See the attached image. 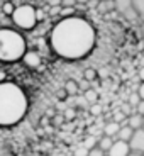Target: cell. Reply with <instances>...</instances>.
<instances>
[{
	"instance_id": "1",
	"label": "cell",
	"mask_w": 144,
	"mask_h": 156,
	"mask_svg": "<svg viewBox=\"0 0 144 156\" xmlns=\"http://www.w3.org/2000/svg\"><path fill=\"white\" fill-rule=\"evenodd\" d=\"M95 44V31L83 17H63L51 32V48L56 55L66 59H78L86 56Z\"/></svg>"
},
{
	"instance_id": "2",
	"label": "cell",
	"mask_w": 144,
	"mask_h": 156,
	"mask_svg": "<svg viewBox=\"0 0 144 156\" xmlns=\"http://www.w3.org/2000/svg\"><path fill=\"white\" fill-rule=\"evenodd\" d=\"M27 112V97L16 83L0 82V126L17 124Z\"/></svg>"
},
{
	"instance_id": "3",
	"label": "cell",
	"mask_w": 144,
	"mask_h": 156,
	"mask_svg": "<svg viewBox=\"0 0 144 156\" xmlns=\"http://www.w3.org/2000/svg\"><path fill=\"white\" fill-rule=\"evenodd\" d=\"M26 53V39L16 29H0V61H19Z\"/></svg>"
},
{
	"instance_id": "4",
	"label": "cell",
	"mask_w": 144,
	"mask_h": 156,
	"mask_svg": "<svg viewBox=\"0 0 144 156\" xmlns=\"http://www.w3.org/2000/svg\"><path fill=\"white\" fill-rule=\"evenodd\" d=\"M12 20L19 29H34V26L37 24V16H36V9L31 7L29 4L26 5H19L14 7L12 10Z\"/></svg>"
},
{
	"instance_id": "5",
	"label": "cell",
	"mask_w": 144,
	"mask_h": 156,
	"mask_svg": "<svg viewBox=\"0 0 144 156\" xmlns=\"http://www.w3.org/2000/svg\"><path fill=\"white\" fill-rule=\"evenodd\" d=\"M129 154L127 156H144V127L132 129V134L127 141Z\"/></svg>"
},
{
	"instance_id": "6",
	"label": "cell",
	"mask_w": 144,
	"mask_h": 156,
	"mask_svg": "<svg viewBox=\"0 0 144 156\" xmlns=\"http://www.w3.org/2000/svg\"><path fill=\"white\" fill-rule=\"evenodd\" d=\"M114 10H117L121 16H124L129 20H141L134 10L131 0H114Z\"/></svg>"
},
{
	"instance_id": "7",
	"label": "cell",
	"mask_w": 144,
	"mask_h": 156,
	"mask_svg": "<svg viewBox=\"0 0 144 156\" xmlns=\"http://www.w3.org/2000/svg\"><path fill=\"white\" fill-rule=\"evenodd\" d=\"M127 154H129V144L127 141L122 139H114V143L105 153V156H127Z\"/></svg>"
},
{
	"instance_id": "8",
	"label": "cell",
	"mask_w": 144,
	"mask_h": 156,
	"mask_svg": "<svg viewBox=\"0 0 144 156\" xmlns=\"http://www.w3.org/2000/svg\"><path fill=\"white\" fill-rule=\"evenodd\" d=\"M95 12L98 16H107V14L114 12V0H98Z\"/></svg>"
},
{
	"instance_id": "9",
	"label": "cell",
	"mask_w": 144,
	"mask_h": 156,
	"mask_svg": "<svg viewBox=\"0 0 144 156\" xmlns=\"http://www.w3.org/2000/svg\"><path fill=\"white\" fill-rule=\"evenodd\" d=\"M127 124L131 126L132 129H139V127H144V115L142 114H131V115H127Z\"/></svg>"
},
{
	"instance_id": "10",
	"label": "cell",
	"mask_w": 144,
	"mask_h": 156,
	"mask_svg": "<svg viewBox=\"0 0 144 156\" xmlns=\"http://www.w3.org/2000/svg\"><path fill=\"white\" fill-rule=\"evenodd\" d=\"M131 134H132V127H131L129 124L119 126V129H117V133H115V136H114V139L129 141V137H131Z\"/></svg>"
},
{
	"instance_id": "11",
	"label": "cell",
	"mask_w": 144,
	"mask_h": 156,
	"mask_svg": "<svg viewBox=\"0 0 144 156\" xmlns=\"http://www.w3.org/2000/svg\"><path fill=\"white\" fill-rule=\"evenodd\" d=\"M117 129H119V124H117L115 121H109V122H105V124L102 126V133L105 134V136H110L114 139Z\"/></svg>"
},
{
	"instance_id": "12",
	"label": "cell",
	"mask_w": 144,
	"mask_h": 156,
	"mask_svg": "<svg viewBox=\"0 0 144 156\" xmlns=\"http://www.w3.org/2000/svg\"><path fill=\"white\" fill-rule=\"evenodd\" d=\"M112 143H114V139H112L110 136H105V134H102V136L97 139V146H98V148H100L104 153H107V149L110 148V144H112Z\"/></svg>"
},
{
	"instance_id": "13",
	"label": "cell",
	"mask_w": 144,
	"mask_h": 156,
	"mask_svg": "<svg viewBox=\"0 0 144 156\" xmlns=\"http://www.w3.org/2000/svg\"><path fill=\"white\" fill-rule=\"evenodd\" d=\"M20 59H22L26 65L32 66V68H36V66L39 65V56L36 55V53H24V56H22Z\"/></svg>"
},
{
	"instance_id": "14",
	"label": "cell",
	"mask_w": 144,
	"mask_h": 156,
	"mask_svg": "<svg viewBox=\"0 0 144 156\" xmlns=\"http://www.w3.org/2000/svg\"><path fill=\"white\" fill-rule=\"evenodd\" d=\"M82 95L85 97V100L88 102V104H93V102H98V92L95 88H92L90 87L88 90H85V92H82Z\"/></svg>"
},
{
	"instance_id": "15",
	"label": "cell",
	"mask_w": 144,
	"mask_h": 156,
	"mask_svg": "<svg viewBox=\"0 0 144 156\" xmlns=\"http://www.w3.org/2000/svg\"><path fill=\"white\" fill-rule=\"evenodd\" d=\"M131 4H132L134 10H136L137 17L142 19V14H144V0H131Z\"/></svg>"
},
{
	"instance_id": "16",
	"label": "cell",
	"mask_w": 144,
	"mask_h": 156,
	"mask_svg": "<svg viewBox=\"0 0 144 156\" xmlns=\"http://www.w3.org/2000/svg\"><path fill=\"white\" fill-rule=\"evenodd\" d=\"M88 110L92 115H100V114H104V105L102 104H98V102H93V104H88Z\"/></svg>"
},
{
	"instance_id": "17",
	"label": "cell",
	"mask_w": 144,
	"mask_h": 156,
	"mask_svg": "<svg viewBox=\"0 0 144 156\" xmlns=\"http://www.w3.org/2000/svg\"><path fill=\"white\" fill-rule=\"evenodd\" d=\"M65 92H66V95H76V94H78V85H76V82L70 80V82L65 83Z\"/></svg>"
},
{
	"instance_id": "18",
	"label": "cell",
	"mask_w": 144,
	"mask_h": 156,
	"mask_svg": "<svg viewBox=\"0 0 144 156\" xmlns=\"http://www.w3.org/2000/svg\"><path fill=\"white\" fill-rule=\"evenodd\" d=\"M75 12H76V7H61L59 9V16L58 17H70V16H75Z\"/></svg>"
},
{
	"instance_id": "19",
	"label": "cell",
	"mask_w": 144,
	"mask_h": 156,
	"mask_svg": "<svg viewBox=\"0 0 144 156\" xmlns=\"http://www.w3.org/2000/svg\"><path fill=\"white\" fill-rule=\"evenodd\" d=\"M97 144V137L92 134V136H86L85 137V141H83V146H85L86 149H90V148H93V146Z\"/></svg>"
},
{
	"instance_id": "20",
	"label": "cell",
	"mask_w": 144,
	"mask_h": 156,
	"mask_svg": "<svg viewBox=\"0 0 144 156\" xmlns=\"http://www.w3.org/2000/svg\"><path fill=\"white\" fill-rule=\"evenodd\" d=\"M76 85H78V92H80V94L90 88V82H88V80H85V78H82L80 82H76Z\"/></svg>"
},
{
	"instance_id": "21",
	"label": "cell",
	"mask_w": 144,
	"mask_h": 156,
	"mask_svg": "<svg viewBox=\"0 0 144 156\" xmlns=\"http://www.w3.org/2000/svg\"><path fill=\"white\" fill-rule=\"evenodd\" d=\"M139 100H142V98H139V95H137V94H136V90H134V92H131V95H129L127 104H129V105H132V107H134Z\"/></svg>"
},
{
	"instance_id": "22",
	"label": "cell",
	"mask_w": 144,
	"mask_h": 156,
	"mask_svg": "<svg viewBox=\"0 0 144 156\" xmlns=\"http://www.w3.org/2000/svg\"><path fill=\"white\" fill-rule=\"evenodd\" d=\"M125 119V115L121 112V109H117V110H114V114H112V121H115L117 124H121L122 121Z\"/></svg>"
},
{
	"instance_id": "23",
	"label": "cell",
	"mask_w": 144,
	"mask_h": 156,
	"mask_svg": "<svg viewBox=\"0 0 144 156\" xmlns=\"http://www.w3.org/2000/svg\"><path fill=\"white\" fill-rule=\"evenodd\" d=\"M83 78H85V80H88V82H92L93 78H97V71L92 70V68H88V70L83 71Z\"/></svg>"
},
{
	"instance_id": "24",
	"label": "cell",
	"mask_w": 144,
	"mask_h": 156,
	"mask_svg": "<svg viewBox=\"0 0 144 156\" xmlns=\"http://www.w3.org/2000/svg\"><path fill=\"white\" fill-rule=\"evenodd\" d=\"M121 112L124 114L125 117H127V115H131V114H134V112H136V110H134V107H132V105H129L127 102H125L124 105L121 107Z\"/></svg>"
},
{
	"instance_id": "25",
	"label": "cell",
	"mask_w": 144,
	"mask_h": 156,
	"mask_svg": "<svg viewBox=\"0 0 144 156\" xmlns=\"http://www.w3.org/2000/svg\"><path fill=\"white\" fill-rule=\"evenodd\" d=\"M88 156H105V153H104L97 144H95L93 148H90V149H88Z\"/></svg>"
},
{
	"instance_id": "26",
	"label": "cell",
	"mask_w": 144,
	"mask_h": 156,
	"mask_svg": "<svg viewBox=\"0 0 144 156\" xmlns=\"http://www.w3.org/2000/svg\"><path fill=\"white\" fill-rule=\"evenodd\" d=\"M59 9H61V5H49L47 14H49L51 17H58L59 16Z\"/></svg>"
},
{
	"instance_id": "27",
	"label": "cell",
	"mask_w": 144,
	"mask_h": 156,
	"mask_svg": "<svg viewBox=\"0 0 144 156\" xmlns=\"http://www.w3.org/2000/svg\"><path fill=\"white\" fill-rule=\"evenodd\" d=\"M59 5L61 7H76V0H61Z\"/></svg>"
},
{
	"instance_id": "28",
	"label": "cell",
	"mask_w": 144,
	"mask_h": 156,
	"mask_svg": "<svg viewBox=\"0 0 144 156\" xmlns=\"http://www.w3.org/2000/svg\"><path fill=\"white\" fill-rule=\"evenodd\" d=\"M97 4H98V0H88V2H85V7L88 9V10H95Z\"/></svg>"
},
{
	"instance_id": "29",
	"label": "cell",
	"mask_w": 144,
	"mask_h": 156,
	"mask_svg": "<svg viewBox=\"0 0 144 156\" xmlns=\"http://www.w3.org/2000/svg\"><path fill=\"white\" fill-rule=\"evenodd\" d=\"M63 114H65L66 119H73V117H75V109H71V107H70V109H65V110H63Z\"/></svg>"
},
{
	"instance_id": "30",
	"label": "cell",
	"mask_w": 144,
	"mask_h": 156,
	"mask_svg": "<svg viewBox=\"0 0 144 156\" xmlns=\"http://www.w3.org/2000/svg\"><path fill=\"white\" fill-rule=\"evenodd\" d=\"M75 154H78V156H88V149H86L85 146H82V148H78L76 151H75Z\"/></svg>"
},
{
	"instance_id": "31",
	"label": "cell",
	"mask_w": 144,
	"mask_h": 156,
	"mask_svg": "<svg viewBox=\"0 0 144 156\" xmlns=\"http://www.w3.org/2000/svg\"><path fill=\"white\" fill-rule=\"evenodd\" d=\"M12 10H14L12 4H9V2H7V4H4V14H5V16H10V14H12Z\"/></svg>"
},
{
	"instance_id": "32",
	"label": "cell",
	"mask_w": 144,
	"mask_h": 156,
	"mask_svg": "<svg viewBox=\"0 0 144 156\" xmlns=\"http://www.w3.org/2000/svg\"><path fill=\"white\" fill-rule=\"evenodd\" d=\"M58 97L59 98H65V97H66V92H65V90H63V92H58Z\"/></svg>"
},
{
	"instance_id": "33",
	"label": "cell",
	"mask_w": 144,
	"mask_h": 156,
	"mask_svg": "<svg viewBox=\"0 0 144 156\" xmlns=\"http://www.w3.org/2000/svg\"><path fill=\"white\" fill-rule=\"evenodd\" d=\"M5 80V71H0V82H4Z\"/></svg>"
},
{
	"instance_id": "34",
	"label": "cell",
	"mask_w": 144,
	"mask_h": 156,
	"mask_svg": "<svg viewBox=\"0 0 144 156\" xmlns=\"http://www.w3.org/2000/svg\"><path fill=\"white\" fill-rule=\"evenodd\" d=\"M85 2H88V0H76V5H85Z\"/></svg>"
}]
</instances>
